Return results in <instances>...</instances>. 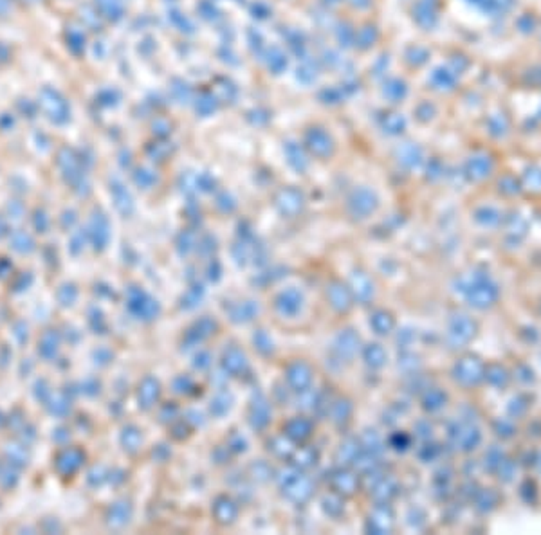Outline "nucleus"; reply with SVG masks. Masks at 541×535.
I'll use <instances>...</instances> for the list:
<instances>
[{
    "mask_svg": "<svg viewBox=\"0 0 541 535\" xmlns=\"http://www.w3.org/2000/svg\"><path fill=\"white\" fill-rule=\"evenodd\" d=\"M464 290L469 303L477 308H487L498 300V287L485 274H472L471 283Z\"/></svg>",
    "mask_w": 541,
    "mask_h": 535,
    "instance_id": "1",
    "label": "nucleus"
},
{
    "mask_svg": "<svg viewBox=\"0 0 541 535\" xmlns=\"http://www.w3.org/2000/svg\"><path fill=\"white\" fill-rule=\"evenodd\" d=\"M484 375V366L477 361V359H462L460 365L457 366V380H460L465 386H472L478 384Z\"/></svg>",
    "mask_w": 541,
    "mask_h": 535,
    "instance_id": "2",
    "label": "nucleus"
},
{
    "mask_svg": "<svg viewBox=\"0 0 541 535\" xmlns=\"http://www.w3.org/2000/svg\"><path fill=\"white\" fill-rule=\"evenodd\" d=\"M13 249L19 253H29L33 249V240L26 233H15L13 235Z\"/></svg>",
    "mask_w": 541,
    "mask_h": 535,
    "instance_id": "3",
    "label": "nucleus"
}]
</instances>
